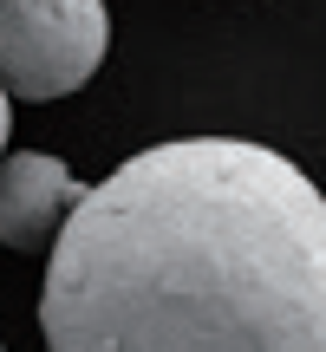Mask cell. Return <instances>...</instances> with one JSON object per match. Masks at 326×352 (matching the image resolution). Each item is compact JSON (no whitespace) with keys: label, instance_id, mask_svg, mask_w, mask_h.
Instances as JSON below:
<instances>
[{"label":"cell","instance_id":"obj_4","mask_svg":"<svg viewBox=\"0 0 326 352\" xmlns=\"http://www.w3.org/2000/svg\"><path fill=\"white\" fill-rule=\"evenodd\" d=\"M7 131H13V111H7V85H0V157H7Z\"/></svg>","mask_w":326,"mask_h":352},{"label":"cell","instance_id":"obj_1","mask_svg":"<svg viewBox=\"0 0 326 352\" xmlns=\"http://www.w3.org/2000/svg\"><path fill=\"white\" fill-rule=\"evenodd\" d=\"M46 352H326V196L241 138L138 151L72 202Z\"/></svg>","mask_w":326,"mask_h":352},{"label":"cell","instance_id":"obj_2","mask_svg":"<svg viewBox=\"0 0 326 352\" xmlns=\"http://www.w3.org/2000/svg\"><path fill=\"white\" fill-rule=\"evenodd\" d=\"M105 0H0V85L7 98L46 104L78 91L105 65Z\"/></svg>","mask_w":326,"mask_h":352},{"label":"cell","instance_id":"obj_5","mask_svg":"<svg viewBox=\"0 0 326 352\" xmlns=\"http://www.w3.org/2000/svg\"><path fill=\"white\" fill-rule=\"evenodd\" d=\"M0 352H7V346H0Z\"/></svg>","mask_w":326,"mask_h":352},{"label":"cell","instance_id":"obj_3","mask_svg":"<svg viewBox=\"0 0 326 352\" xmlns=\"http://www.w3.org/2000/svg\"><path fill=\"white\" fill-rule=\"evenodd\" d=\"M78 196H85V183H78L59 157H46V151L0 157V241L20 248V254L46 248V241L59 235V222L72 215Z\"/></svg>","mask_w":326,"mask_h":352}]
</instances>
